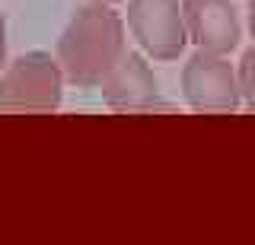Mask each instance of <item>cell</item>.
Here are the masks:
<instances>
[{
    "instance_id": "6da1fadb",
    "label": "cell",
    "mask_w": 255,
    "mask_h": 245,
    "mask_svg": "<svg viewBox=\"0 0 255 245\" xmlns=\"http://www.w3.org/2000/svg\"><path fill=\"white\" fill-rule=\"evenodd\" d=\"M125 54V22L109 3H86L58 38V64L70 83L99 86Z\"/></svg>"
},
{
    "instance_id": "3957f363",
    "label": "cell",
    "mask_w": 255,
    "mask_h": 245,
    "mask_svg": "<svg viewBox=\"0 0 255 245\" xmlns=\"http://www.w3.org/2000/svg\"><path fill=\"white\" fill-rule=\"evenodd\" d=\"M182 92L188 105L204 115H233L239 108V80L223 54L198 48L182 67Z\"/></svg>"
},
{
    "instance_id": "8992f818",
    "label": "cell",
    "mask_w": 255,
    "mask_h": 245,
    "mask_svg": "<svg viewBox=\"0 0 255 245\" xmlns=\"http://www.w3.org/2000/svg\"><path fill=\"white\" fill-rule=\"evenodd\" d=\"M182 19L188 42H195L201 51L230 54L243 38L239 16L230 0H182Z\"/></svg>"
},
{
    "instance_id": "9c48e42d",
    "label": "cell",
    "mask_w": 255,
    "mask_h": 245,
    "mask_svg": "<svg viewBox=\"0 0 255 245\" xmlns=\"http://www.w3.org/2000/svg\"><path fill=\"white\" fill-rule=\"evenodd\" d=\"M249 29H252V38H255V0H249Z\"/></svg>"
},
{
    "instance_id": "30bf717a",
    "label": "cell",
    "mask_w": 255,
    "mask_h": 245,
    "mask_svg": "<svg viewBox=\"0 0 255 245\" xmlns=\"http://www.w3.org/2000/svg\"><path fill=\"white\" fill-rule=\"evenodd\" d=\"M96 3H109L112 6V3H118V0H96Z\"/></svg>"
},
{
    "instance_id": "ba28073f",
    "label": "cell",
    "mask_w": 255,
    "mask_h": 245,
    "mask_svg": "<svg viewBox=\"0 0 255 245\" xmlns=\"http://www.w3.org/2000/svg\"><path fill=\"white\" fill-rule=\"evenodd\" d=\"M6 64V16L0 13V70Z\"/></svg>"
},
{
    "instance_id": "5b68a950",
    "label": "cell",
    "mask_w": 255,
    "mask_h": 245,
    "mask_svg": "<svg viewBox=\"0 0 255 245\" xmlns=\"http://www.w3.org/2000/svg\"><path fill=\"white\" fill-rule=\"evenodd\" d=\"M99 86H102V99H106L112 112L137 115V112H150V108L159 105L156 77L150 70V64L143 61V54L125 51Z\"/></svg>"
},
{
    "instance_id": "7a4b0ae2",
    "label": "cell",
    "mask_w": 255,
    "mask_h": 245,
    "mask_svg": "<svg viewBox=\"0 0 255 245\" xmlns=\"http://www.w3.org/2000/svg\"><path fill=\"white\" fill-rule=\"evenodd\" d=\"M64 70L48 51H26L0 74V112H54L64 99Z\"/></svg>"
},
{
    "instance_id": "277c9868",
    "label": "cell",
    "mask_w": 255,
    "mask_h": 245,
    "mask_svg": "<svg viewBox=\"0 0 255 245\" xmlns=\"http://www.w3.org/2000/svg\"><path fill=\"white\" fill-rule=\"evenodd\" d=\"M128 29L153 61H175L188 45L179 0H128Z\"/></svg>"
},
{
    "instance_id": "52a82bcc",
    "label": "cell",
    "mask_w": 255,
    "mask_h": 245,
    "mask_svg": "<svg viewBox=\"0 0 255 245\" xmlns=\"http://www.w3.org/2000/svg\"><path fill=\"white\" fill-rule=\"evenodd\" d=\"M236 80H239V96L246 99V105L255 112V45L249 51H243V61H239L236 70Z\"/></svg>"
}]
</instances>
